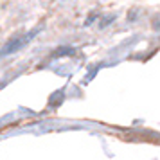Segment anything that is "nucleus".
I'll list each match as a JSON object with an SVG mask.
<instances>
[{
  "label": "nucleus",
  "instance_id": "1",
  "mask_svg": "<svg viewBox=\"0 0 160 160\" xmlns=\"http://www.w3.org/2000/svg\"><path fill=\"white\" fill-rule=\"evenodd\" d=\"M38 31L40 29H32L29 32H25V34H18V36L11 38L8 43L4 45V49L0 51V56H9V54H15V52L22 51L27 43H31V40L38 34Z\"/></svg>",
  "mask_w": 160,
  "mask_h": 160
},
{
  "label": "nucleus",
  "instance_id": "2",
  "mask_svg": "<svg viewBox=\"0 0 160 160\" xmlns=\"http://www.w3.org/2000/svg\"><path fill=\"white\" fill-rule=\"evenodd\" d=\"M74 49L72 47H61V49H58V51H54V56H70V54H74Z\"/></svg>",
  "mask_w": 160,
  "mask_h": 160
}]
</instances>
